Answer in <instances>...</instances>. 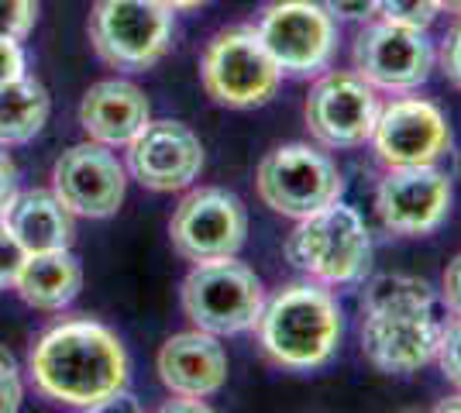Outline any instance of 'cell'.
Returning <instances> with one entry per match:
<instances>
[{"instance_id":"6da1fadb","label":"cell","mask_w":461,"mask_h":413,"mask_svg":"<svg viewBox=\"0 0 461 413\" xmlns=\"http://www.w3.org/2000/svg\"><path fill=\"white\" fill-rule=\"evenodd\" d=\"M28 375L45 400L73 410H107L128 393L131 358L107 324L66 317L35 337Z\"/></svg>"},{"instance_id":"7a4b0ae2","label":"cell","mask_w":461,"mask_h":413,"mask_svg":"<svg viewBox=\"0 0 461 413\" xmlns=\"http://www.w3.org/2000/svg\"><path fill=\"white\" fill-rule=\"evenodd\" d=\"M251 331L258 335V348L272 365L286 373H313L334 358L345 320L324 283L303 279L266 296V307Z\"/></svg>"},{"instance_id":"3957f363","label":"cell","mask_w":461,"mask_h":413,"mask_svg":"<svg viewBox=\"0 0 461 413\" xmlns=\"http://www.w3.org/2000/svg\"><path fill=\"white\" fill-rule=\"evenodd\" d=\"M283 252L289 265L307 279L324 286H351L362 283L372 265V235L355 207L334 200L317 214L296 220Z\"/></svg>"},{"instance_id":"277c9868","label":"cell","mask_w":461,"mask_h":413,"mask_svg":"<svg viewBox=\"0 0 461 413\" xmlns=\"http://www.w3.org/2000/svg\"><path fill=\"white\" fill-rule=\"evenodd\" d=\"M179 303L193 328L207 335H245L258 324V314L266 307V286L255 269L234 256L207 258L193 262L179 290Z\"/></svg>"},{"instance_id":"5b68a950","label":"cell","mask_w":461,"mask_h":413,"mask_svg":"<svg viewBox=\"0 0 461 413\" xmlns=\"http://www.w3.org/2000/svg\"><path fill=\"white\" fill-rule=\"evenodd\" d=\"M90 45L114 69L145 73L173 49L176 14L158 0H94Z\"/></svg>"},{"instance_id":"8992f818","label":"cell","mask_w":461,"mask_h":413,"mask_svg":"<svg viewBox=\"0 0 461 413\" xmlns=\"http://www.w3.org/2000/svg\"><path fill=\"white\" fill-rule=\"evenodd\" d=\"M200 83L221 107L249 111L276 97L283 73L251 24L217 31L200 56Z\"/></svg>"},{"instance_id":"52a82bcc","label":"cell","mask_w":461,"mask_h":413,"mask_svg":"<svg viewBox=\"0 0 461 413\" xmlns=\"http://www.w3.org/2000/svg\"><path fill=\"white\" fill-rule=\"evenodd\" d=\"M255 193L272 214L300 217L317 214L321 207L341 200L345 176L338 162L303 141H289L272 148L255 169Z\"/></svg>"},{"instance_id":"ba28073f","label":"cell","mask_w":461,"mask_h":413,"mask_svg":"<svg viewBox=\"0 0 461 413\" xmlns=\"http://www.w3.org/2000/svg\"><path fill=\"white\" fill-rule=\"evenodd\" d=\"M251 28L286 76H321L338 49V24L317 0H272Z\"/></svg>"},{"instance_id":"9c48e42d","label":"cell","mask_w":461,"mask_h":413,"mask_svg":"<svg viewBox=\"0 0 461 413\" xmlns=\"http://www.w3.org/2000/svg\"><path fill=\"white\" fill-rule=\"evenodd\" d=\"M245 238H249V211L221 186H200L186 193L169 220V241L186 262L238 256Z\"/></svg>"},{"instance_id":"30bf717a","label":"cell","mask_w":461,"mask_h":413,"mask_svg":"<svg viewBox=\"0 0 461 413\" xmlns=\"http://www.w3.org/2000/svg\"><path fill=\"white\" fill-rule=\"evenodd\" d=\"M375 214L385 231L400 238L434 235L451 214V176L427 166H385L375 186Z\"/></svg>"},{"instance_id":"8fae6325","label":"cell","mask_w":461,"mask_h":413,"mask_svg":"<svg viewBox=\"0 0 461 413\" xmlns=\"http://www.w3.org/2000/svg\"><path fill=\"white\" fill-rule=\"evenodd\" d=\"M52 193L73 217H114L128 193V166L100 141H79L52 166Z\"/></svg>"},{"instance_id":"7c38bea8","label":"cell","mask_w":461,"mask_h":413,"mask_svg":"<svg viewBox=\"0 0 461 413\" xmlns=\"http://www.w3.org/2000/svg\"><path fill=\"white\" fill-rule=\"evenodd\" d=\"M351 59H355V73L368 86L385 94H410L430 76L434 49L417 28L389 24L379 18L358 31Z\"/></svg>"},{"instance_id":"4fadbf2b","label":"cell","mask_w":461,"mask_h":413,"mask_svg":"<svg viewBox=\"0 0 461 413\" xmlns=\"http://www.w3.org/2000/svg\"><path fill=\"white\" fill-rule=\"evenodd\" d=\"M379 107L375 86L358 73H321L307 97V128L324 148H358L372 138Z\"/></svg>"},{"instance_id":"5bb4252c","label":"cell","mask_w":461,"mask_h":413,"mask_svg":"<svg viewBox=\"0 0 461 413\" xmlns=\"http://www.w3.org/2000/svg\"><path fill=\"white\" fill-rule=\"evenodd\" d=\"M441 320L434 307L406 310H366L362 314V355L385 375H413L438 358Z\"/></svg>"},{"instance_id":"9a60e30c","label":"cell","mask_w":461,"mask_h":413,"mask_svg":"<svg viewBox=\"0 0 461 413\" xmlns=\"http://www.w3.org/2000/svg\"><path fill=\"white\" fill-rule=\"evenodd\" d=\"M124 148L128 173L155 193L186 190L203 173V145L183 121H149Z\"/></svg>"},{"instance_id":"2e32d148","label":"cell","mask_w":461,"mask_h":413,"mask_svg":"<svg viewBox=\"0 0 461 413\" xmlns=\"http://www.w3.org/2000/svg\"><path fill=\"white\" fill-rule=\"evenodd\" d=\"M368 141L383 166H427L447 156L451 128L430 100L400 97L379 107Z\"/></svg>"},{"instance_id":"e0dca14e","label":"cell","mask_w":461,"mask_h":413,"mask_svg":"<svg viewBox=\"0 0 461 413\" xmlns=\"http://www.w3.org/2000/svg\"><path fill=\"white\" fill-rule=\"evenodd\" d=\"M155 373L173 396L207 400L221 393L228 382V352L217 341V335L193 328V331L173 335L158 348Z\"/></svg>"},{"instance_id":"ac0fdd59","label":"cell","mask_w":461,"mask_h":413,"mask_svg":"<svg viewBox=\"0 0 461 413\" xmlns=\"http://www.w3.org/2000/svg\"><path fill=\"white\" fill-rule=\"evenodd\" d=\"M149 121L152 103L131 79H100L79 100V128L107 148H124Z\"/></svg>"},{"instance_id":"d6986e66","label":"cell","mask_w":461,"mask_h":413,"mask_svg":"<svg viewBox=\"0 0 461 413\" xmlns=\"http://www.w3.org/2000/svg\"><path fill=\"white\" fill-rule=\"evenodd\" d=\"M7 228L14 231V238L21 241V248L28 256L39 252H59L73 245V214L59 203V197L52 190H28L18 193L14 203L7 207Z\"/></svg>"},{"instance_id":"ffe728a7","label":"cell","mask_w":461,"mask_h":413,"mask_svg":"<svg viewBox=\"0 0 461 413\" xmlns=\"http://www.w3.org/2000/svg\"><path fill=\"white\" fill-rule=\"evenodd\" d=\"M14 290L28 307L45 310V314H59L83 290V265L69 248L28 256L18 279H14Z\"/></svg>"},{"instance_id":"44dd1931","label":"cell","mask_w":461,"mask_h":413,"mask_svg":"<svg viewBox=\"0 0 461 413\" xmlns=\"http://www.w3.org/2000/svg\"><path fill=\"white\" fill-rule=\"evenodd\" d=\"M52 114L49 90L35 76H24L0 86V145H28L41 135L45 121Z\"/></svg>"},{"instance_id":"7402d4cb","label":"cell","mask_w":461,"mask_h":413,"mask_svg":"<svg viewBox=\"0 0 461 413\" xmlns=\"http://www.w3.org/2000/svg\"><path fill=\"white\" fill-rule=\"evenodd\" d=\"M406 307H434V286L420 275H375L362 290V314L366 310H406Z\"/></svg>"},{"instance_id":"603a6c76","label":"cell","mask_w":461,"mask_h":413,"mask_svg":"<svg viewBox=\"0 0 461 413\" xmlns=\"http://www.w3.org/2000/svg\"><path fill=\"white\" fill-rule=\"evenodd\" d=\"M438 14H441L438 0H375V18L389 21V24H403V28H417V31H427Z\"/></svg>"},{"instance_id":"cb8c5ba5","label":"cell","mask_w":461,"mask_h":413,"mask_svg":"<svg viewBox=\"0 0 461 413\" xmlns=\"http://www.w3.org/2000/svg\"><path fill=\"white\" fill-rule=\"evenodd\" d=\"M39 21V0H0V39H28Z\"/></svg>"},{"instance_id":"d4e9b609","label":"cell","mask_w":461,"mask_h":413,"mask_svg":"<svg viewBox=\"0 0 461 413\" xmlns=\"http://www.w3.org/2000/svg\"><path fill=\"white\" fill-rule=\"evenodd\" d=\"M441 375L461 390V317H451L441 328V345H438V358Z\"/></svg>"},{"instance_id":"484cf974","label":"cell","mask_w":461,"mask_h":413,"mask_svg":"<svg viewBox=\"0 0 461 413\" xmlns=\"http://www.w3.org/2000/svg\"><path fill=\"white\" fill-rule=\"evenodd\" d=\"M24 400V382H21L18 358L0 345V413H14Z\"/></svg>"},{"instance_id":"4316f807","label":"cell","mask_w":461,"mask_h":413,"mask_svg":"<svg viewBox=\"0 0 461 413\" xmlns=\"http://www.w3.org/2000/svg\"><path fill=\"white\" fill-rule=\"evenodd\" d=\"M24 258H28V252L21 248V241L14 238V231L7 228V220L0 217V290L14 286L21 265H24Z\"/></svg>"},{"instance_id":"83f0119b","label":"cell","mask_w":461,"mask_h":413,"mask_svg":"<svg viewBox=\"0 0 461 413\" xmlns=\"http://www.w3.org/2000/svg\"><path fill=\"white\" fill-rule=\"evenodd\" d=\"M24 76V52H21V41L14 39H0V86L14 83Z\"/></svg>"},{"instance_id":"f1b7e54d","label":"cell","mask_w":461,"mask_h":413,"mask_svg":"<svg viewBox=\"0 0 461 413\" xmlns=\"http://www.w3.org/2000/svg\"><path fill=\"white\" fill-rule=\"evenodd\" d=\"M327 14L334 21H372L375 0H324Z\"/></svg>"},{"instance_id":"f546056e","label":"cell","mask_w":461,"mask_h":413,"mask_svg":"<svg viewBox=\"0 0 461 413\" xmlns=\"http://www.w3.org/2000/svg\"><path fill=\"white\" fill-rule=\"evenodd\" d=\"M14 197H18V166L7 156V148L0 145V217L7 214Z\"/></svg>"},{"instance_id":"4dcf8cb0","label":"cell","mask_w":461,"mask_h":413,"mask_svg":"<svg viewBox=\"0 0 461 413\" xmlns=\"http://www.w3.org/2000/svg\"><path fill=\"white\" fill-rule=\"evenodd\" d=\"M441 296H444V307L451 310L455 317H461V252L444 269L441 279Z\"/></svg>"},{"instance_id":"1f68e13d","label":"cell","mask_w":461,"mask_h":413,"mask_svg":"<svg viewBox=\"0 0 461 413\" xmlns=\"http://www.w3.org/2000/svg\"><path fill=\"white\" fill-rule=\"evenodd\" d=\"M441 66H444V76L451 79V83L461 90V24L447 35V41H444Z\"/></svg>"},{"instance_id":"d6a6232c","label":"cell","mask_w":461,"mask_h":413,"mask_svg":"<svg viewBox=\"0 0 461 413\" xmlns=\"http://www.w3.org/2000/svg\"><path fill=\"white\" fill-rule=\"evenodd\" d=\"M162 410H166V413H176V410H207V403H203V400H196V396H176V400H169Z\"/></svg>"},{"instance_id":"836d02e7","label":"cell","mask_w":461,"mask_h":413,"mask_svg":"<svg viewBox=\"0 0 461 413\" xmlns=\"http://www.w3.org/2000/svg\"><path fill=\"white\" fill-rule=\"evenodd\" d=\"M162 7H169V11H193V7H200V4H207V0H158Z\"/></svg>"},{"instance_id":"e575fe53","label":"cell","mask_w":461,"mask_h":413,"mask_svg":"<svg viewBox=\"0 0 461 413\" xmlns=\"http://www.w3.org/2000/svg\"><path fill=\"white\" fill-rule=\"evenodd\" d=\"M438 413H458L461 410V393L458 396H447V400H441L438 407H434Z\"/></svg>"},{"instance_id":"d590c367","label":"cell","mask_w":461,"mask_h":413,"mask_svg":"<svg viewBox=\"0 0 461 413\" xmlns=\"http://www.w3.org/2000/svg\"><path fill=\"white\" fill-rule=\"evenodd\" d=\"M438 11H447V14L461 18V0H438Z\"/></svg>"}]
</instances>
